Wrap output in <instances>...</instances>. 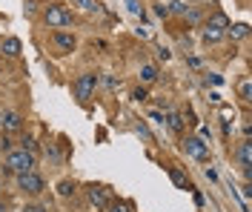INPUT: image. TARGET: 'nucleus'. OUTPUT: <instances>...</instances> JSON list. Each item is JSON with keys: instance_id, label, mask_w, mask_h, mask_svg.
I'll return each instance as SVG.
<instances>
[{"instance_id": "9", "label": "nucleus", "mask_w": 252, "mask_h": 212, "mask_svg": "<svg viewBox=\"0 0 252 212\" xmlns=\"http://www.w3.org/2000/svg\"><path fill=\"white\" fill-rule=\"evenodd\" d=\"M0 49H3V55H9V58H17L20 55V40L17 37H3V43H0Z\"/></svg>"}, {"instance_id": "21", "label": "nucleus", "mask_w": 252, "mask_h": 212, "mask_svg": "<svg viewBox=\"0 0 252 212\" xmlns=\"http://www.w3.org/2000/svg\"><path fill=\"white\" fill-rule=\"evenodd\" d=\"M109 212H129V207H126L124 201H115V204L109 207Z\"/></svg>"}, {"instance_id": "20", "label": "nucleus", "mask_w": 252, "mask_h": 212, "mask_svg": "<svg viewBox=\"0 0 252 212\" xmlns=\"http://www.w3.org/2000/svg\"><path fill=\"white\" fill-rule=\"evenodd\" d=\"M169 3H172L169 12H187V3H184V0H169Z\"/></svg>"}, {"instance_id": "13", "label": "nucleus", "mask_w": 252, "mask_h": 212, "mask_svg": "<svg viewBox=\"0 0 252 212\" xmlns=\"http://www.w3.org/2000/svg\"><path fill=\"white\" fill-rule=\"evenodd\" d=\"M141 78H143V81H146V83H155V81H158V69H155V66H152V63L141 66Z\"/></svg>"}, {"instance_id": "1", "label": "nucleus", "mask_w": 252, "mask_h": 212, "mask_svg": "<svg viewBox=\"0 0 252 212\" xmlns=\"http://www.w3.org/2000/svg\"><path fill=\"white\" fill-rule=\"evenodd\" d=\"M6 166L12 169V172H32V166H34V155L26 152V149H15V152H9L6 155Z\"/></svg>"}, {"instance_id": "4", "label": "nucleus", "mask_w": 252, "mask_h": 212, "mask_svg": "<svg viewBox=\"0 0 252 212\" xmlns=\"http://www.w3.org/2000/svg\"><path fill=\"white\" fill-rule=\"evenodd\" d=\"M46 23L49 26H55V29H61V26H72V15H69L63 6H49L46 9Z\"/></svg>"}, {"instance_id": "7", "label": "nucleus", "mask_w": 252, "mask_h": 212, "mask_svg": "<svg viewBox=\"0 0 252 212\" xmlns=\"http://www.w3.org/2000/svg\"><path fill=\"white\" fill-rule=\"evenodd\" d=\"M238 163L250 172V166H252V144L250 141H244V144L238 147Z\"/></svg>"}, {"instance_id": "8", "label": "nucleus", "mask_w": 252, "mask_h": 212, "mask_svg": "<svg viewBox=\"0 0 252 212\" xmlns=\"http://www.w3.org/2000/svg\"><path fill=\"white\" fill-rule=\"evenodd\" d=\"M232 23H229V17L223 15V12H215V15L209 17V26L206 29H215V32H223V29H229Z\"/></svg>"}, {"instance_id": "23", "label": "nucleus", "mask_w": 252, "mask_h": 212, "mask_svg": "<svg viewBox=\"0 0 252 212\" xmlns=\"http://www.w3.org/2000/svg\"><path fill=\"white\" fill-rule=\"evenodd\" d=\"M26 212H46V207H37V204H32V207H26Z\"/></svg>"}, {"instance_id": "25", "label": "nucleus", "mask_w": 252, "mask_h": 212, "mask_svg": "<svg viewBox=\"0 0 252 212\" xmlns=\"http://www.w3.org/2000/svg\"><path fill=\"white\" fill-rule=\"evenodd\" d=\"M0 212H6V210H3V204H0Z\"/></svg>"}, {"instance_id": "24", "label": "nucleus", "mask_w": 252, "mask_h": 212, "mask_svg": "<svg viewBox=\"0 0 252 212\" xmlns=\"http://www.w3.org/2000/svg\"><path fill=\"white\" fill-rule=\"evenodd\" d=\"M204 172H206V178H209V181H218V175H215V169H209V166H206Z\"/></svg>"}, {"instance_id": "16", "label": "nucleus", "mask_w": 252, "mask_h": 212, "mask_svg": "<svg viewBox=\"0 0 252 212\" xmlns=\"http://www.w3.org/2000/svg\"><path fill=\"white\" fill-rule=\"evenodd\" d=\"M238 92H241V98H244V100H250V98H252V86H250V78H244V81H241V86H238Z\"/></svg>"}, {"instance_id": "14", "label": "nucleus", "mask_w": 252, "mask_h": 212, "mask_svg": "<svg viewBox=\"0 0 252 212\" xmlns=\"http://www.w3.org/2000/svg\"><path fill=\"white\" fill-rule=\"evenodd\" d=\"M229 34H232L235 40H241V37H247V34H250V26H247V23H238V26H229Z\"/></svg>"}, {"instance_id": "11", "label": "nucleus", "mask_w": 252, "mask_h": 212, "mask_svg": "<svg viewBox=\"0 0 252 212\" xmlns=\"http://www.w3.org/2000/svg\"><path fill=\"white\" fill-rule=\"evenodd\" d=\"M55 43H58V49L63 52H75V37L66 32H55Z\"/></svg>"}, {"instance_id": "12", "label": "nucleus", "mask_w": 252, "mask_h": 212, "mask_svg": "<svg viewBox=\"0 0 252 212\" xmlns=\"http://www.w3.org/2000/svg\"><path fill=\"white\" fill-rule=\"evenodd\" d=\"M169 178H172V181H175V186H181V189H187V186H189L187 175H184L181 169H175V166H172V169H169Z\"/></svg>"}, {"instance_id": "3", "label": "nucleus", "mask_w": 252, "mask_h": 212, "mask_svg": "<svg viewBox=\"0 0 252 212\" xmlns=\"http://www.w3.org/2000/svg\"><path fill=\"white\" fill-rule=\"evenodd\" d=\"M94 86H97V75L86 72V75H80L78 81H75V95H78L80 100H89L92 92H94Z\"/></svg>"}, {"instance_id": "2", "label": "nucleus", "mask_w": 252, "mask_h": 212, "mask_svg": "<svg viewBox=\"0 0 252 212\" xmlns=\"http://www.w3.org/2000/svg\"><path fill=\"white\" fill-rule=\"evenodd\" d=\"M17 186L23 192H29V195H37V192H43V178L37 172H20L17 175Z\"/></svg>"}, {"instance_id": "22", "label": "nucleus", "mask_w": 252, "mask_h": 212, "mask_svg": "<svg viewBox=\"0 0 252 212\" xmlns=\"http://www.w3.org/2000/svg\"><path fill=\"white\" fill-rule=\"evenodd\" d=\"M126 6H129L132 15H141V3H138V0H126Z\"/></svg>"}, {"instance_id": "19", "label": "nucleus", "mask_w": 252, "mask_h": 212, "mask_svg": "<svg viewBox=\"0 0 252 212\" xmlns=\"http://www.w3.org/2000/svg\"><path fill=\"white\" fill-rule=\"evenodd\" d=\"M220 34H223V32H215V29H206V32H204V40H206V43H215V40H220Z\"/></svg>"}, {"instance_id": "10", "label": "nucleus", "mask_w": 252, "mask_h": 212, "mask_svg": "<svg viewBox=\"0 0 252 212\" xmlns=\"http://www.w3.org/2000/svg\"><path fill=\"white\" fill-rule=\"evenodd\" d=\"M89 201L94 204V210H103V207H106V192H103V186H89Z\"/></svg>"}, {"instance_id": "5", "label": "nucleus", "mask_w": 252, "mask_h": 212, "mask_svg": "<svg viewBox=\"0 0 252 212\" xmlns=\"http://www.w3.org/2000/svg\"><path fill=\"white\" fill-rule=\"evenodd\" d=\"M184 149H187L189 158H195V161H206L209 158V147H206L201 138H187L184 141Z\"/></svg>"}, {"instance_id": "6", "label": "nucleus", "mask_w": 252, "mask_h": 212, "mask_svg": "<svg viewBox=\"0 0 252 212\" xmlns=\"http://www.w3.org/2000/svg\"><path fill=\"white\" fill-rule=\"evenodd\" d=\"M0 126H3L6 132H17L20 126H23V118H20L17 112H3L0 115Z\"/></svg>"}, {"instance_id": "15", "label": "nucleus", "mask_w": 252, "mask_h": 212, "mask_svg": "<svg viewBox=\"0 0 252 212\" xmlns=\"http://www.w3.org/2000/svg\"><path fill=\"white\" fill-rule=\"evenodd\" d=\"M75 3H78L83 12H94V15L100 12V3H97V0H75Z\"/></svg>"}, {"instance_id": "18", "label": "nucleus", "mask_w": 252, "mask_h": 212, "mask_svg": "<svg viewBox=\"0 0 252 212\" xmlns=\"http://www.w3.org/2000/svg\"><path fill=\"white\" fill-rule=\"evenodd\" d=\"M58 192H61V195H72V192H75V183H72V181H61Z\"/></svg>"}, {"instance_id": "17", "label": "nucleus", "mask_w": 252, "mask_h": 212, "mask_svg": "<svg viewBox=\"0 0 252 212\" xmlns=\"http://www.w3.org/2000/svg\"><path fill=\"white\" fill-rule=\"evenodd\" d=\"M166 121H169V126H172L175 132L184 129V121H181V115H178V112H169V118H166Z\"/></svg>"}]
</instances>
